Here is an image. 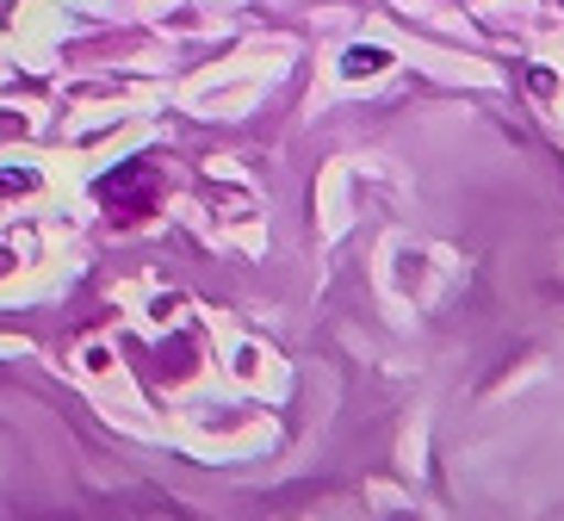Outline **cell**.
Here are the masks:
<instances>
[{"mask_svg":"<svg viewBox=\"0 0 564 521\" xmlns=\"http://www.w3.org/2000/svg\"><path fill=\"white\" fill-rule=\"evenodd\" d=\"M100 205L112 211L118 224H137L155 211V193H162V174H155V162H124V169L100 174Z\"/></svg>","mask_w":564,"mask_h":521,"instance_id":"obj_1","label":"cell"},{"mask_svg":"<svg viewBox=\"0 0 564 521\" xmlns=\"http://www.w3.org/2000/svg\"><path fill=\"white\" fill-rule=\"evenodd\" d=\"M37 169H0V193H32Z\"/></svg>","mask_w":564,"mask_h":521,"instance_id":"obj_2","label":"cell"}]
</instances>
